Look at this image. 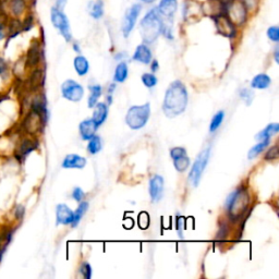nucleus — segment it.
<instances>
[{"label":"nucleus","mask_w":279,"mask_h":279,"mask_svg":"<svg viewBox=\"0 0 279 279\" xmlns=\"http://www.w3.org/2000/svg\"><path fill=\"white\" fill-rule=\"evenodd\" d=\"M29 7V0H6L3 2L4 12L12 19H22L28 13Z\"/></svg>","instance_id":"7"},{"label":"nucleus","mask_w":279,"mask_h":279,"mask_svg":"<svg viewBox=\"0 0 279 279\" xmlns=\"http://www.w3.org/2000/svg\"><path fill=\"white\" fill-rule=\"evenodd\" d=\"M42 57H43V50L41 44L37 41H34L32 43V45L29 48L28 54H26V59H25L26 67L29 68L36 67V66L41 63Z\"/></svg>","instance_id":"15"},{"label":"nucleus","mask_w":279,"mask_h":279,"mask_svg":"<svg viewBox=\"0 0 279 279\" xmlns=\"http://www.w3.org/2000/svg\"><path fill=\"white\" fill-rule=\"evenodd\" d=\"M170 156L174 161V165L177 171L184 172L190 166V159L187 155V150L183 148H174L170 150Z\"/></svg>","instance_id":"14"},{"label":"nucleus","mask_w":279,"mask_h":279,"mask_svg":"<svg viewBox=\"0 0 279 279\" xmlns=\"http://www.w3.org/2000/svg\"><path fill=\"white\" fill-rule=\"evenodd\" d=\"M46 121V119L43 118L41 115L34 112V110H30V113L24 118L23 123H22V128H23L26 133L35 134L43 129Z\"/></svg>","instance_id":"9"},{"label":"nucleus","mask_w":279,"mask_h":279,"mask_svg":"<svg viewBox=\"0 0 279 279\" xmlns=\"http://www.w3.org/2000/svg\"><path fill=\"white\" fill-rule=\"evenodd\" d=\"M57 225H71L73 220V212L66 204H59L56 209Z\"/></svg>","instance_id":"17"},{"label":"nucleus","mask_w":279,"mask_h":279,"mask_svg":"<svg viewBox=\"0 0 279 279\" xmlns=\"http://www.w3.org/2000/svg\"><path fill=\"white\" fill-rule=\"evenodd\" d=\"M74 49H75V51H78V52H80V48L78 47V45H77V44H74Z\"/></svg>","instance_id":"49"},{"label":"nucleus","mask_w":279,"mask_h":279,"mask_svg":"<svg viewBox=\"0 0 279 279\" xmlns=\"http://www.w3.org/2000/svg\"><path fill=\"white\" fill-rule=\"evenodd\" d=\"M50 20L52 25L59 31V33L63 35L66 41L70 42L72 39V35H71L69 20L64 13V10H59L56 7H52L50 10Z\"/></svg>","instance_id":"6"},{"label":"nucleus","mask_w":279,"mask_h":279,"mask_svg":"<svg viewBox=\"0 0 279 279\" xmlns=\"http://www.w3.org/2000/svg\"><path fill=\"white\" fill-rule=\"evenodd\" d=\"M241 96H242V98L245 99L246 101V98H249L247 100H249V104L251 103V100L253 99V93H252L250 90H243L241 92Z\"/></svg>","instance_id":"43"},{"label":"nucleus","mask_w":279,"mask_h":279,"mask_svg":"<svg viewBox=\"0 0 279 279\" xmlns=\"http://www.w3.org/2000/svg\"><path fill=\"white\" fill-rule=\"evenodd\" d=\"M210 155H211V148H206L198 154L196 162H194L192 169L190 171L189 175V183L191 184L192 187H197L198 182H200L201 177L205 170L207 163H209Z\"/></svg>","instance_id":"5"},{"label":"nucleus","mask_w":279,"mask_h":279,"mask_svg":"<svg viewBox=\"0 0 279 279\" xmlns=\"http://www.w3.org/2000/svg\"><path fill=\"white\" fill-rule=\"evenodd\" d=\"M74 68L79 75H85L88 72V69H90V65H88V61L85 57L78 56L74 59Z\"/></svg>","instance_id":"26"},{"label":"nucleus","mask_w":279,"mask_h":279,"mask_svg":"<svg viewBox=\"0 0 279 279\" xmlns=\"http://www.w3.org/2000/svg\"><path fill=\"white\" fill-rule=\"evenodd\" d=\"M94 107H95V109H94V114H93L92 119L96 123V126L99 127V126L103 125L106 119H107L108 107H107V105L104 104V103L96 104Z\"/></svg>","instance_id":"23"},{"label":"nucleus","mask_w":279,"mask_h":279,"mask_svg":"<svg viewBox=\"0 0 279 279\" xmlns=\"http://www.w3.org/2000/svg\"><path fill=\"white\" fill-rule=\"evenodd\" d=\"M37 146H38L37 141H35L33 139H23L15 149L13 157H15L20 164H22L33 150L37 148Z\"/></svg>","instance_id":"13"},{"label":"nucleus","mask_w":279,"mask_h":279,"mask_svg":"<svg viewBox=\"0 0 279 279\" xmlns=\"http://www.w3.org/2000/svg\"><path fill=\"white\" fill-rule=\"evenodd\" d=\"M250 204L249 193L245 189H239L229 196L226 202V206L229 212V215L231 218H239L247 210Z\"/></svg>","instance_id":"3"},{"label":"nucleus","mask_w":279,"mask_h":279,"mask_svg":"<svg viewBox=\"0 0 279 279\" xmlns=\"http://www.w3.org/2000/svg\"><path fill=\"white\" fill-rule=\"evenodd\" d=\"M88 12L93 19L98 20L101 16H104V2L103 0H96L93 1L88 6Z\"/></svg>","instance_id":"25"},{"label":"nucleus","mask_w":279,"mask_h":279,"mask_svg":"<svg viewBox=\"0 0 279 279\" xmlns=\"http://www.w3.org/2000/svg\"><path fill=\"white\" fill-rule=\"evenodd\" d=\"M182 229H183V219L182 217H178V219H177V230H178L180 237H182Z\"/></svg>","instance_id":"44"},{"label":"nucleus","mask_w":279,"mask_h":279,"mask_svg":"<svg viewBox=\"0 0 279 279\" xmlns=\"http://www.w3.org/2000/svg\"><path fill=\"white\" fill-rule=\"evenodd\" d=\"M80 134L81 138L85 141L90 140L92 136L95 135V132L97 130V126L93 119H86V120L82 121L79 126Z\"/></svg>","instance_id":"20"},{"label":"nucleus","mask_w":279,"mask_h":279,"mask_svg":"<svg viewBox=\"0 0 279 279\" xmlns=\"http://www.w3.org/2000/svg\"><path fill=\"white\" fill-rule=\"evenodd\" d=\"M80 273L85 279H90L92 277V267L88 263H83L80 267Z\"/></svg>","instance_id":"37"},{"label":"nucleus","mask_w":279,"mask_h":279,"mask_svg":"<svg viewBox=\"0 0 279 279\" xmlns=\"http://www.w3.org/2000/svg\"><path fill=\"white\" fill-rule=\"evenodd\" d=\"M269 145V140H263V141H261L259 144H256L255 146H253L250 149V152H249V159H252V158H255L258 155H260L261 153L263 152V150L267 148V146Z\"/></svg>","instance_id":"32"},{"label":"nucleus","mask_w":279,"mask_h":279,"mask_svg":"<svg viewBox=\"0 0 279 279\" xmlns=\"http://www.w3.org/2000/svg\"><path fill=\"white\" fill-rule=\"evenodd\" d=\"M61 93L66 99L71 101H79L82 99L84 90L81 84L77 83L73 80H67L61 85Z\"/></svg>","instance_id":"11"},{"label":"nucleus","mask_w":279,"mask_h":279,"mask_svg":"<svg viewBox=\"0 0 279 279\" xmlns=\"http://www.w3.org/2000/svg\"><path fill=\"white\" fill-rule=\"evenodd\" d=\"M234 24L241 25L246 23L247 17V8L242 1H234L230 4L227 13H226Z\"/></svg>","instance_id":"12"},{"label":"nucleus","mask_w":279,"mask_h":279,"mask_svg":"<svg viewBox=\"0 0 279 279\" xmlns=\"http://www.w3.org/2000/svg\"><path fill=\"white\" fill-rule=\"evenodd\" d=\"M132 58H133V60L135 61H139V63L148 65L150 64V61H152V51H150L148 45H145V44H141V45L136 47L134 55Z\"/></svg>","instance_id":"21"},{"label":"nucleus","mask_w":279,"mask_h":279,"mask_svg":"<svg viewBox=\"0 0 279 279\" xmlns=\"http://www.w3.org/2000/svg\"><path fill=\"white\" fill-rule=\"evenodd\" d=\"M142 82L148 88H152L157 84V78L153 73H144L142 75Z\"/></svg>","instance_id":"35"},{"label":"nucleus","mask_w":279,"mask_h":279,"mask_svg":"<svg viewBox=\"0 0 279 279\" xmlns=\"http://www.w3.org/2000/svg\"><path fill=\"white\" fill-rule=\"evenodd\" d=\"M139 225L142 229H146L149 225V216L146 213H141L139 215Z\"/></svg>","instance_id":"38"},{"label":"nucleus","mask_w":279,"mask_h":279,"mask_svg":"<svg viewBox=\"0 0 279 279\" xmlns=\"http://www.w3.org/2000/svg\"><path fill=\"white\" fill-rule=\"evenodd\" d=\"M177 7H178V1L177 0H161L157 10L161 13L162 16L171 19L177 11Z\"/></svg>","instance_id":"19"},{"label":"nucleus","mask_w":279,"mask_h":279,"mask_svg":"<svg viewBox=\"0 0 279 279\" xmlns=\"http://www.w3.org/2000/svg\"><path fill=\"white\" fill-rule=\"evenodd\" d=\"M267 36L271 41L277 43L279 41V29L278 26H271L267 30Z\"/></svg>","instance_id":"36"},{"label":"nucleus","mask_w":279,"mask_h":279,"mask_svg":"<svg viewBox=\"0 0 279 279\" xmlns=\"http://www.w3.org/2000/svg\"><path fill=\"white\" fill-rule=\"evenodd\" d=\"M140 1L142 2H144V3H148V4H150V3H154L156 0H140Z\"/></svg>","instance_id":"47"},{"label":"nucleus","mask_w":279,"mask_h":279,"mask_svg":"<svg viewBox=\"0 0 279 279\" xmlns=\"http://www.w3.org/2000/svg\"><path fill=\"white\" fill-rule=\"evenodd\" d=\"M66 3H67V0H56V3L54 7L59 9V10H64L66 7Z\"/></svg>","instance_id":"45"},{"label":"nucleus","mask_w":279,"mask_h":279,"mask_svg":"<svg viewBox=\"0 0 279 279\" xmlns=\"http://www.w3.org/2000/svg\"><path fill=\"white\" fill-rule=\"evenodd\" d=\"M84 197H85V194H84V192L82 191V189L81 188H75L73 190V192H72V197L74 198L75 201H78V202H81Z\"/></svg>","instance_id":"40"},{"label":"nucleus","mask_w":279,"mask_h":279,"mask_svg":"<svg viewBox=\"0 0 279 279\" xmlns=\"http://www.w3.org/2000/svg\"><path fill=\"white\" fill-rule=\"evenodd\" d=\"M15 230L13 228H7L2 229L0 231V262L4 255V252L7 251L9 245L12 241L13 234H15Z\"/></svg>","instance_id":"22"},{"label":"nucleus","mask_w":279,"mask_h":279,"mask_svg":"<svg viewBox=\"0 0 279 279\" xmlns=\"http://www.w3.org/2000/svg\"><path fill=\"white\" fill-rule=\"evenodd\" d=\"M25 214V209L23 205H17L15 210V216L16 219H23Z\"/></svg>","instance_id":"42"},{"label":"nucleus","mask_w":279,"mask_h":279,"mask_svg":"<svg viewBox=\"0 0 279 279\" xmlns=\"http://www.w3.org/2000/svg\"><path fill=\"white\" fill-rule=\"evenodd\" d=\"M278 158V148L277 146H273L271 149L268 150L267 154L265 155V159L267 161H273V159H277Z\"/></svg>","instance_id":"39"},{"label":"nucleus","mask_w":279,"mask_h":279,"mask_svg":"<svg viewBox=\"0 0 279 279\" xmlns=\"http://www.w3.org/2000/svg\"><path fill=\"white\" fill-rule=\"evenodd\" d=\"M87 209H88V203L81 201L78 210L73 213V220H72V224H71L72 225V227H77L80 221H81L84 214L87 212Z\"/></svg>","instance_id":"28"},{"label":"nucleus","mask_w":279,"mask_h":279,"mask_svg":"<svg viewBox=\"0 0 279 279\" xmlns=\"http://www.w3.org/2000/svg\"><path fill=\"white\" fill-rule=\"evenodd\" d=\"M188 105V92L184 84L175 81L170 84L164 99L163 110L168 117H176L182 114Z\"/></svg>","instance_id":"1"},{"label":"nucleus","mask_w":279,"mask_h":279,"mask_svg":"<svg viewBox=\"0 0 279 279\" xmlns=\"http://www.w3.org/2000/svg\"><path fill=\"white\" fill-rule=\"evenodd\" d=\"M215 20V24L217 31L221 35H224L226 37H234V35L237 33L236 24L230 20V17L227 15H224V13H220V15H217L213 16Z\"/></svg>","instance_id":"10"},{"label":"nucleus","mask_w":279,"mask_h":279,"mask_svg":"<svg viewBox=\"0 0 279 279\" xmlns=\"http://www.w3.org/2000/svg\"><path fill=\"white\" fill-rule=\"evenodd\" d=\"M164 21L157 8H153L146 13L140 23V32L143 41L148 44L154 43L163 32Z\"/></svg>","instance_id":"2"},{"label":"nucleus","mask_w":279,"mask_h":279,"mask_svg":"<svg viewBox=\"0 0 279 279\" xmlns=\"http://www.w3.org/2000/svg\"><path fill=\"white\" fill-rule=\"evenodd\" d=\"M164 193V179L162 176L155 175L149 180V196L154 203L159 202Z\"/></svg>","instance_id":"16"},{"label":"nucleus","mask_w":279,"mask_h":279,"mask_svg":"<svg viewBox=\"0 0 279 279\" xmlns=\"http://www.w3.org/2000/svg\"><path fill=\"white\" fill-rule=\"evenodd\" d=\"M101 149V140L99 136L94 135L88 140V144H87V150L90 152V154L95 155L97 153H99Z\"/></svg>","instance_id":"30"},{"label":"nucleus","mask_w":279,"mask_h":279,"mask_svg":"<svg viewBox=\"0 0 279 279\" xmlns=\"http://www.w3.org/2000/svg\"><path fill=\"white\" fill-rule=\"evenodd\" d=\"M224 117H225V113L223 110H220V112L217 113L214 117L212 119V122L210 125V132H215L218 128L220 127L221 122L224 120Z\"/></svg>","instance_id":"33"},{"label":"nucleus","mask_w":279,"mask_h":279,"mask_svg":"<svg viewBox=\"0 0 279 279\" xmlns=\"http://www.w3.org/2000/svg\"><path fill=\"white\" fill-rule=\"evenodd\" d=\"M278 131H279L278 123H271V125H268L263 131H261L260 133L256 135V140H259V141L269 140L271 139V136L276 134Z\"/></svg>","instance_id":"27"},{"label":"nucleus","mask_w":279,"mask_h":279,"mask_svg":"<svg viewBox=\"0 0 279 279\" xmlns=\"http://www.w3.org/2000/svg\"><path fill=\"white\" fill-rule=\"evenodd\" d=\"M150 116V106L145 104L142 106H133L129 110L126 116V122L132 130H139L143 128L146 122L148 121Z\"/></svg>","instance_id":"4"},{"label":"nucleus","mask_w":279,"mask_h":279,"mask_svg":"<svg viewBox=\"0 0 279 279\" xmlns=\"http://www.w3.org/2000/svg\"><path fill=\"white\" fill-rule=\"evenodd\" d=\"M8 70H9V66H8L7 60L2 58V57H0V77H3L4 74H7Z\"/></svg>","instance_id":"41"},{"label":"nucleus","mask_w":279,"mask_h":279,"mask_svg":"<svg viewBox=\"0 0 279 279\" xmlns=\"http://www.w3.org/2000/svg\"><path fill=\"white\" fill-rule=\"evenodd\" d=\"M86 165V159L77 154H70L66 156L63 162V168L66 169H82Z\"/></svg>","instance_id":"18"},{"label":"nucleus","mask_w":279,"mask_h":279,"mask_svg":"<svg viewBox=\"0 0 279 279\" xmlns=\"http://www.w3.org/2000/svg\"><path fill=\"white\" fill-rule=\"evenodd\" d=\"M142 11V6L140 3H134L133 6H131L125 13V16H123L122 20V34L125 37H128L131 34L132 30L134 29L136 21H138V17L140 16V13Z\"/></svg>","instance_id":"8"},{"label":"nucleus","mask_w":279,"mask_h":279,"mask_svg":"<svg viewBox=\"0 0 279 279\" xmlns=\"http://www.w3.org/2000/svg\"><path fill=\"white\" fill-rule=\"evenodd\" d=\"M31 83H32L34 86H39L44 83V72L42 69H36L32 73V77H31Z\"/></svg>","instance_id":"34"},{"label":"nucleus","mask_w":279,"mask_h":279,"mask_svg":"<svg viewBox=\"0 0 279 279\" xmlns=\"http://www.w3.org/2000/svg\"><path fill=\"white\" fill-rule=\"evenodd\" d=\"M275 60H276V63L279 64V58H278V48H276V50H275Z\"/></svg>","instance_id":"48"},{"label":"nucleus","mask_w":279,"mask_h":279,"mask_svg":"<svg viewBox=\"0 0 279 279\" xmlns=\"http://www.w3.org/2000/svg\"><path fill=\"white\" fill-rule=\"evenodd\" d=\"M269 85H271V78L265 73L255 75L251 82V86L253 88H259V90H265Z\"/></svg>","instance_id":"24"},{"label":"nucleus","mask_w":279,"mask_h":279,"mask_svg":"<svg viewBox=\"0 0 279 279\" xmlns=\"http://www.w3.org/2000/svg\"><path fill=\"white\" fill-rule=\"evenodd\" d=\"M150 69H152L153 72H156V71L158 70V63H157V60H153V61H152V64H150Z\"/></svg>","instance_id":"46"},{"label":"nucleus","mask_w":279,"mask_h":279,"mask_svg":"<svg viewBox=\"0 0 279 279\" xmlns=\"http://www.w3.org/2000/svg\"><path fill=\"white\" fill-rule=\"evenodd\" d=\"M91 91V96L88 98V107L93 108L97 103V99L99 98L101 95V87L100 85H92L90 86Z\"/></svg>","instance_id":"31"},{"label":"nucleus","mask_w":279,"mask_h":279,"mask_svg":"<svg viewBox=\"0 0 279 279\" xmlns=\"http://www.w3.org/2000/svg\"><path fill=\"white\" fill-rule=\"evenodd\" d=\"M128 78V66L126 63H120L116 68V71H115V75H114V80L116 82L122 83L125 82Z\"/></svg>","instance_id":"29"}]
</instances>
